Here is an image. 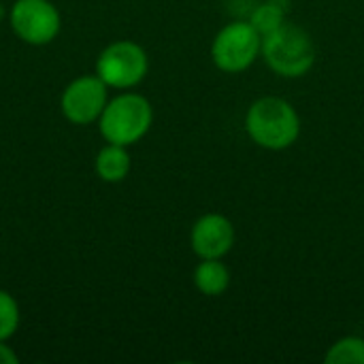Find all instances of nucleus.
Segmentation results:
<instances>
[{"label": "nucleus", "mask_w": 364, "mask_h": 364, "mask_svg": "<svg viewBox=\"0 0 364 364\" xmlns=\"http://www.w3.org/2000/svg\"><path fill=\"white\" fill-rule=\"evenodd\" d=\"M245 132L258 147L284 151L299 141L301 117L286 98L262 96L245 113Z\"/></svg>", "instance_id": "1"}, {"label": "nucleus", "mask_w": 364, "mask_h": 364, "mask_svg": "<svg viewBox=\"0 0 364 364\" xmlns=\"http://www.w3.org/2000/svg\"><path fill=\"white\" fill-rule=\"evenodd\" d=\"M260 55L275 75L286 79H299L314 68L316 45L305 28L286 21L271 34L262 36Z\"/></svg>", "instance_id": "2"}, {"label": "nucleus", "mask_w": 364, "mask_h": 364, "mask_svg": "<svg viewBox=\"0 0 364 364\" xmlns=\"http://www.w3.org/2000/svg\"><path fill=\"white\" fill-rule=\"evenodd\" d=\"M154 124L151 102L136 92H122L109 98L102 115L98 117V130L107 143L130 147L139 143Z\"/></svg>", "instance_id": "3"}, {"label": "nucleus", "mask_w": 364, "mask_h": 364, "mask_svg": "<svg viewBox=\"0 0 364 364\" xmlns=\"http://www.w3.org/2000/svg\"><path fill=\"white\" fill-rule=\"evenodd\" d=\"M149 70L147 51L134 41H113L96 58L94 73L113 90L136 87Z\"/></svg>", "instance_id": "4"}, {"label": "nucleus", "mask_w": 364, "mask_h": 364, "mask_svg": "<svg viewBox=\"0 0 364 364\" xmlns=\"http://www.w3.org/2000/svg\"><path fill=\"white\" fill-rule=\"evenodd\" d=\"M262 51V36L250 21L226 23L211 43L213 64L228 75L247 70Z\"/></svg>", "instance_id": "5"}, {"label": "nucleus", "mask_w": 364, "mask_h": 364, "mask_svg": "<svg viewBox=\"0 0 364 364\" xmlns=\"http://www.w3.org/2000/svg\"><path fill=\"white\" fill-rule=\"evenodd\" d=\"M6 19L15 36L32 47L49 45L62 30V15L51 0H15Z\"/></svg>", "instance_id": "6"}, {"label": "nucleus", "mask_w": 364, "mask_h": 364, "mask_svg": "<svg viewBox=\"0 0 364 364\" xmlns=\"http://www.w3.org/2000/svg\"><path fill=\"white\" fill-rule=\"evenodd\" d=\"M107 102H109L107 83L96 73L81 75L64 87L60 96V111L70 124L87 126L98 122Z\"/></svg>", "instance_id": "7"}, {"label": "nucleus", "mask_w": 364, "mask_h": 364, "mask_svg": "<svg viewBox=\"0 0 364 364\" xmlns=\"http://www.w3.org/2000/svg\"><path fill=\"white\" fill-rule=\"evenodd\" d=\"M235 237V226L224 213H205L190 230V247L198 258H224L230 254Z\"/></svg>", "instance_id": "8"}, {"label": "nucleus", "mask_w": 364, "mask_h": 364, "mask_svg": "<svg viewBox=\"0 0 364 364\" xmlns=\"http://www.w3.org/2000/svg\"><path fill=\"white\" fill-rule=\"evenodd\" d=\"M132 160L128 154V147L107 143L94 160V171L105 183H119L130 175Z\"/></svg>", "instance_id": "9"}, {"label": "nucleus", "mask_w": 364, "mask_h": 364, "mask_svg": "<svg viewBox=\"0 0 364 364\" xmlns=\"http://www.w3.org/2000/svg\"><path fill=\"white\" fill-rule=\"evenodd\" d=\"M196 290L205 296H220L230 286V271L222 258H200L192 273Z\"/></svg>", "instance_id": "10"}, {"label": "nucleus", "mask_w": 364, "mask_h": 364, "mask_svg": "<svg viewBox=\"0 0 364 364\" xmlns=\"http://www.w3.org/2000/svg\"><path fill=\"white\" fill-rule=\"evenodd\" d=\"M288 6L290 0H264L262 4H258L252 15H250V23L258 30L260 36L271 34L273 30H277L282 23H286V15H288Z\"/></svg>", "instance_id": "11"}, {"label": "nucleus", "mask_w": 364, "mask_h": 364, "mask_svg": "<svg viewBox=\"0 0 364 364\" xmlns=\"http://www.w3.org/2000/svg\"><path fill=\"white\" fill-rule=\"evenodd\" d=\"M326 364H364V339L363 337H343L335 341L326 354H324Z\"/></svg>", "instance_id": "12"}, {"label": "nucleus", "mask_w": 364, "mask_h": 364, "mask_svg": "<svg viewBox=\"0 0 364 364\" xmlns=\"http://www.w3.org/2000/svg\"><path fill=\"white\" fill-rule=\"evenodd\" d=\"M19 305L15 296L6 290H0V341H9L19 328Z\"/></svg>", "instance_id": "13"}, {"label": "nucleus", "mask_w": 364, "mask_h": 364, "mask_svg": "<svg viewBox=\"0 0 364 364\" xmlns=\"http://www.w3.org/2000/svg\"><path fill=\"white\" fill-rule=\"evenodd\" d=\"M19 356L6 346V341H0V364H17Z\"/></svg>", "instance_id": "14"}, {"label": "nucleus", "mask_w": 364, "mask_h": 364, "mask_svg": "<svg viewBox=\"0 0 364 364\" xmlns=\"http://www.w3.org/2000/svg\"><path fill=\"white\" fill-rule=\"evenodd\" d=\"M4 17H9V11H4V6H2V2H0V21H2Z\"/></svg>", "instance_id": "15"}]
</instances>
